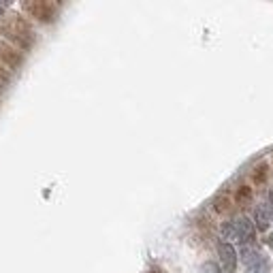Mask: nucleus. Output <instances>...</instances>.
Returning a JSON list of instances; mask_svg holds the SVG:
<instances>
[{
	"mask_svg": "<svg viewBox=\"0 0 273 273\" xmlns=\"http://www.w3.org/2000/svg\"><path fill=\"white\" fill-rule=\"evenodd\" d=\"M0 32H3L7 39H11V41L15 43L17 47H22V49H30L32 43H34L32 30H30V28H28V24L22 22L20 17H15V20H5V17H0Z\"/></svg>",
	"mask_w": 273,
	"mask_h": 273,
	"instance_id": "1",
	"label": "nucleus"
},
{
	"mask_svg": "<svg viewBox=\"0 0 273 273\" xmlns=\"http://www.w3.org/2000/svg\"><path fill=\"white\" fill-rule=\"evenodd\" d=\"M222 235L226 239H237L241 243H248L254 237V224L246 215H239L235 220H228L222 224Z\"/></svg>",
	"mask_w": 273,
	"mask_h": 273,
	"instance_id": "2",
	"label": "nucleus"
},
{
	"mask_svg": "<svg viewBox=\"0 0 273 273\" xmlns=\"http://www.w3.org/2000/svg\"><path fill=\"white\" fill-rule=\"evenodd\" d=\"M241 261L246 265V273H269V269H271L267 258L263 254H258L250 246L241 248Z\"/></svg>",
	"mask_w": 273,
	"mask_h": 273,
	"instance_id": "3",
	"label": "nucleus"
},
{
	"mask_svg": "<svg viewBox=\"0 0 273 273\" xmlns=\"http://www.w3.org/2000/svg\"><path fill=\"white\" fill-rule=\"evenodd\" d=\"M218 256H220V263H222V271L224 273H235L237 269V252L231 243H218Z\"/></svg>",
	"mask_w": 273,
	"mask_h": 273,
	"instance_id": "4",
	"label": "nucleus"
},
{
	"mask_svg": "<svg viewBox=\"0 0 273 273\" xmlns=\"http://www.w3.org/2000/svg\"><path fill=\"white\" fill-rule=\"evenodd\" d=\"M28 11L43 24H49L56 17V7L51 3H32V5H28Z\"/></svg>",
	"mask_w": 273,
	"mask_h": 273,
	"instance_id": "5",
	"label": "nucleus"
},
{
	"mask_svg": "<svg viewBox=\"0 0 273 273\" xmlns=\"http://www.w3.org/2000/svg\"><path fill=\"white\" fill-rule=\"evenodd\" d=\"M0 60H3L9 68H17V66L24 62L22 51L13 49V47H9V45H5V43H0Z\"/></svg>",
	"mask_w": 273,
	"mask_h": 273,
	"instance_id": "6",
	"label": "nucleus"
},
{
	"mask_svg": "<svg viewBox=\"0 0 273 273\" xmlns=\"http://www.w3.org/2000/svg\"><path fill=\"white\" fill-rule=\"evenodd\" d=\"M271 222V211L265 207V205H258L256 211H254V228H258V231H267V226Z\"/></svg>",
	"mask_w": 273,
	"mask_h": 273,
	"instance_id": "7",
	"label": "nucleus"
},
{
	"mask_svg": "<svg viewBox=\"0 0 273 273\" xmlns=\"http://www.w3.org/2000/svg\"><path fill=\"white\" fill-rule=\"evenodd\" d=\"M252 188L250 186H239L237 192H235V201H237V205H250L252 203Z\"/></svg>",
	"mask_w": 273,
	"mask_h": 273,
	"instance_id": "8",
	"label": "nucleus"
},
{
	"mask_svg": "<svg viewBox=\"0 0 273 273\" xmlns=\"http://www.w3.org/2000/svg\"><path fill=\"white\" fill-rule=\"evenodd\" d=\"M213 209L218 213H226L228 209H231V198H228L226 194H220L213 198Z\"/></svg>",
	"mask_w": 273,
	"mask_h": 273,
	"instance_id": "9",
	"label": "nucleus"
},
{
	"mask_svg": "<svg viewBox=\"0 0 273 273\" xmlns=\"http://www.w3.org/2000/svg\"><path fill=\"white\" fill-rule=\"evenodd\" d=\"M254 181L256 184H265L267 181V177H269V165H265V162H261L256 169H254Z\"/></svg>",
	"mask_w": 273,
	"mask_h": 273,
	"instance_id": "10",
	"label": "nucleus"
},
{
	"mask_svg": "<svg viewBox=\"0 0 273 273\" xmlns=\"http://www.w3.org/2000/svg\"><path fill=\"white\" fill-rule=\"evenodd\" d=\"M201 273H222V271L215 263H205L203 267H201Z\"/></svg>",
	"mask_w": 273,
	"mask_h": 273,
	"instance_id": "11",
	"label": "nucleus"
},
{
	"mask_svg": "<svg viewBox=\"0 0 273 273\" xmlns=\"http://www.w3.org/2000/svg\"><path fill=\"white\" fill-rule=\"evenodd\" d=\"M9 81H11V75L7 73V70H5L3 66H0V88H7Z\"/></svg>",
	"mask_w": 273,
	"mask_h": 273,
	"instance_id": "12",
	"label": "nucleus"
},
{
	"mask_svg": "<svg viewBox=\"0 0 273 273\" xmlns=\"http://www.w3.org/2000/svg\"><path fill=\"white\" fill-rule=\"evenodd\" d=\"M265 241H267V246H269V248H271V250H273V233H269V235H267V239H265Z\"/></svg>",
	"mask_w": 273,
	"mask_h": 273,
	"instance_id": "13",
	"label": "nucleus"
}]
</instances>
